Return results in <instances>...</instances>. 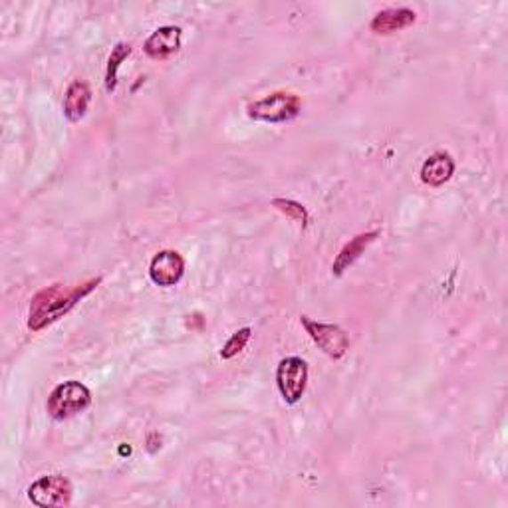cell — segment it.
<instances>
[{"instance_id": "obj_1", "label": "cell", "mask_w": 508, "mask_h": 508, "mask_svg": "<svg viewBox=\"0 0 508 508\" xmlns=\"http://www.w3.org/2000/svg\"><path fill=\"white\" fill-rule=\"evenodd\" d=\"M101 278H92L84 284H76V286L64 288L62 284H54L40 290L36 296L32 298L30 310H28V328L32 332L44 330L46 326L58 322L60 318H64L70 310L77 306L80 300L90 294L98 288Z\"/></svg>"}, {"instance_id": "obj_2", "label": "cell", "mask_w": 508, "mask_h": 508, "mask_svg": "<svg viewBox=\"0 0 508 508\" xmlns=\"http://www.w3.org/2000/svg\"><path fill=\"white\" fill-rule=\"evenodd\" d=\"M302 108V100L292 92H272L262 100H256L246 106V114L256 122L284 124L294 119Z\"/></svg>"}, {"instance_id": "obj_3", "label": "cell", "mask_w": 508, "mask_h": 508, "mask_svg": "<svg viewBox=\"0 0 508 508\" xmlns=\"http://www.w3.org/2000/svg\"><path fill=\"white\" fill-rule=\"evenodd\" d=\"M92 403V391L84 383L70 380L60 383L54 391L50 393L46 409L50 413V417H54L58 421L68 419L72 415H77L84 409H88Z\"/></svg>"}, {"instance_id": "obj_4", "label": "cell", "mask_w": 508, "mask_h": 508, "mask_svg": "<svg viewBox=\"0 0 508 508\" xmlns=\"http://www.w3.org/2000/svg\"><path fill=\"white\" fill-rule=\"evenodd\" d=\"M277 385L282 399L288 406H294L306 391L308 385V364L306 359L298 356H290L280 359L277 367Z\"/></svg>"}, {"instance_id": "obj_5", "label": "cell", "mask_w": 508, "mask_h": 508, "mask_svg": "<svg viewBox=\"0 0 508 508\" xmlns=\"http://www.w3.org/2000/svg\"><path fill=\"white\" fill-rule=\"evenodd\" d=\"M300 324L304 326L306 334L326 356H330L332 359H340L346 356V351L350 350V338L340 326L318 322L308 316H300Z\"/></svg>"}, {"instance_id": "obj_6", "label": "cell", "mask_w": 508, "mask_h": 508, "mask_svg": "<svg viewBox=\"0 0 508 508\" xmlns=\"http://www.w3.org/2000/svg\"><path fill=\"white\" fill-rule=\"evenodd\" d=\"M72 483L62 475H46L28 487V498L40 508L68 506L72 503Z\"/></svg>"}, {"instance_id": "obj_7", "label": "cell", "mask_w": 508, "mask_h": 508, "mask_svg": "<svg viewBox=\"0 0 508 508\" xmlns=\"http://www.w3.org/2000/svg\"><path fill=\"white\" fill-rule=\"evenodd\" d=\"M185 261L177 251H161L153 256L149 264V278L157 286L169 288L183 278Z\"/></svg>"}, {"instance_id": "obj_8", "label": "cell", "mask_w": 508, "mask_h": 508, "mask_svg": "<svg viewBox=\"0 0 508 508\" xmlns=\"http://www.w3.org/2000/svg\"><path fill=\"white\" fill-rule=\"evenodd\" d=\"M181 36H183V30H181L179 26H161V28L155 30L151 36L145 40V54L153 60H167L169 56L179 52Z\"/></svg>"}, {"instance_id": "obj_9", "label": "cell", "mask_w": 508, "mask_h": 508, "mask_svg": "<svg viewBox=\"0 0 508 508\" xmlns=\"http://www.w3.org/2000/svg\"><path fill=\"white\" fill-rule=\"evenodd\" d=\"M417 14L411 8H385V11L377 12L374 16L372 24L369 28L375 34H382V36H387V34L399 32L409 28L411 24H415Z\"/></svg>"}, {"instance_id": "obj_10", "label": "cell", "mask_w": 508, "mask_h": 508, "mask_svg": "<svg viewBox=\"0 0 508 508\" xmlns=\"http://www.w3.org/2000/svg\"><path fill=\"white\" fill-rule=\"evenodd\" d=\"M380 237V230H369L361 232V235L354 237L350 243L342 248L340 254L335 256V261L332 264V274L334 277H342L351 264H354L358 258L366 253V248L374 243V240Z\"/></svg>"}, {"instance_id": "obj_11", "label": "cell", "mask_w": 508, "mask_h": 508, "mask_svg": "<svg viewBox=\"0 0 508 508\" xmlns=\"http://www.w3.org/2000/svg\"><path fill=\"white\" fill-rule=\"evenodd\" d=\"M455 167L457 165L449 153L437 151L421 167V181L429 187H441L453 177Z\"/></svg>"}, {"instance_id": "obj_12", "label": "cell", "mask_w": 508, "mask_h": 508, "mask_svg": "<svg viewBox=\"0 0 508 508\" xmlns=\"http://www.w3.org/2000/svg\"><path fill=\"white\" fill-rule=\"evenodd\" d=\"M92 101V88L85 80H74L68 85L66 96H64V116L70 122H80L88 111V106Z\"/></svg>"}, {"instance_id": "obj_13", "label": "cell", "mask_w": 508, "mask_h": 508, "mask_svg": "<svg viewBox=\"0 0 508 508\" xmlns=\"http://www.w3.org/2000/svg\"><path fill=\"white\" fill-rule=\"evenodd\" d=\"M132 54V46L127 42H119V44L114 46L111 54L108 58V68H106V90L111 93L116 92L117 88V70L122 66L124 60Z\"/></svg>"}, {"instance_id": "obj_14", "label": "cell", "mask_w": 508, "mask_h": 508, "mask_svg": "<svg viewBox=\"0 0 508 508\" xmlns=\"http://www.w3.org/2000/svg\"><path fill=\"white\" fill-rule=\"evenodd\" d=\"M272 206L274 209H278L282 214H286L288 219L300 222L304 229L310 225V214L302 203L292 201V199H274Z\"/></svg>"}, {"instance_id": "obj_15", "label": "cell", "mask_w": 508, "mask_h": 508, "mask_svg": "<svg viewBox=\"0 0 508 508\" xmlns=\"http://www.w3.org/2000/svg\"><path fill=\"white\" fill-rule=\"evenodd\" d=\"M251 335H253L251 328H240L238 332L232 334L230 338H229V342L221 350V358L222 359H232L235 356H238L240 351L246 348V343H248V340H251Z\"/></svg>"}]
</instances>
